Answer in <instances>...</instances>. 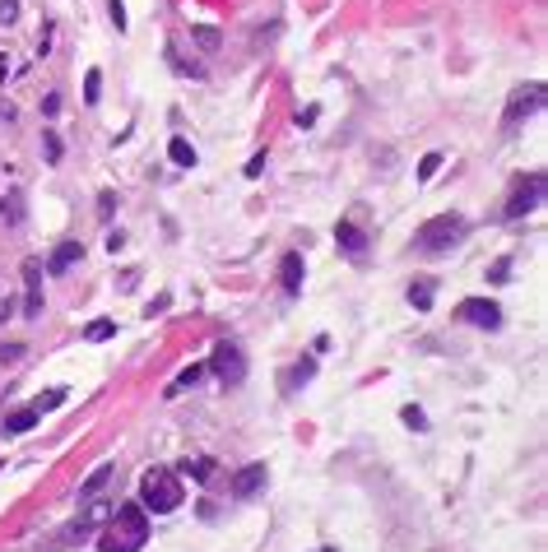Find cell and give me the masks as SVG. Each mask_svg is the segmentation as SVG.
I'll return each instance as SVG.
<instances>
[{
	"label": "cell",
	"instance_id": "6da1fadb",
	"mask_svg": "<svg viewBox=\"0 0 548 552\" xmlns=\"http://www.w3.org/2000/svg\"><path fill=\"white\" fill-rule=\"evenodd\" d=\"M149 539V520H145V506L140 501H126V506H116V525L107 534H102L98 552H140Z\"/></svg>",
	"mask_w": 548,
	"mask_h": 552
},
{
	"label": "cell",
	"instance_id": "7a4b0ae2",
	"mask_svg": "<svg viewBox=\"0 0 548 552\" xmlns=\"http://www.w3.org/2000/svg\"><path fill=\"white\" fill-rule=\"evenodd\" d=\"M181 501H186L181 474H172V469H149V474L140 478V506H145L149 515H168V510H177Z\"/></svg>",
	"mask_w": 548,
	"mask_h": 552
},
{
	"label": "cell",
	"instance_id": "3957f363",
	"mask_svg": "<svg viewBox=\"0 0 548 552\" xmlns=\"http://www.w3.org/2000/svg\"><path fill=\"white\" fill-rule=\"evenodd\" d=\"M470 232V223H465V214H437V219H427L423 228L414 232V242H418V251H427V255H442V251H451V246L460 242Z\"/></svg>",
	"mask_w": 548,
	"mask_h": 552
},
{
	"label": "cell",
	"instance_id": "277c9868",
	"mask_svg": "<svg viewBox=\"0 0 548 552\" xmlns=\"http://www.w3.org/2000/svg\"><path fill=\"white\" fill-rule=\"evenodd\" d=\"M544 204V172H530V177H520L511 186V195H506V219H525L530 209H539Z\"/></svg>",
	"mask_w": 548,
	"mask_h": 552
},
{
	"label": "cell",
	"instance_id": "5b68a950",
	"mask_svg": "<svg viewBox=\"0 0 548 552\" xmlns=\"http://www.w3.org/2000/svg\"><path fill=\"white\" fill-rule=\"evenodd\" d=\"M539 107H544V84H520V89H511L506 111H502V130H516V125L525 121V116H535Z\"/></svg>",
	"mask_w": 548,
	"mask_h": 552
},
{
	"label": "cell",
	"instance_id": "8992f818",
	"mask_svg": "<svg viewBox=\"0 0 548 552\" xmlns=\"http://www.w3.org/2000/svg\"><path fill=\"white\" fill-rule=\"evenodd\" d=\"M209 367H214V376H219L224 386H242L246 381V357H242L237 343H219L214 357H209Z\"/></svg>",
	"mask_w": 548,
	"mask_h": 552
},
{
	"label": "cell",
	"instance_id": "52a82bcc",
	"mask_svg": "<svg viewBox=\"0 0 548 552\" xmlns=\"http://www.w3.org/2000/svg\"><path fill=\"white\" fill-rule=\"evenodd\" d=\"M456 316L465 325H479V330H497V325H502V307H497V302H488V298H465L456 307Z\"/></svg>",
	"mask_w": 548,
	"mask_h": 552
},
{
	"label": "cell",
	"instance_id": "ba28073f",
	"mask_svg": "<svg viewBox=\"0 0 548 552\" xmlns=\"http://www.w3.org/2000/svg\"><path fill=\"white\" fill-rule=\"evenodd\" d=\"M335 242H339V251L353 255V260H363V255H367V232H363L353 219H339V223H335Z\"/></svg>",
	"mask_w": 548,
	"mask_h": 552
},
{
	"label": "cell",
	"instance_id": "9c48e42d",
	"mask_svg": "<svg viewBox=\"0 0 548 552\" xmlns=\"http://www.w3.org/2000/svg\"><path fill=\"white\" fill-rule=\"evenodd\" d=\"M265 483H269L265 464H246L242 474L233 478V497H237V501H251V497H256V492H265Z\"/></svg>",
	"mask_w": 548,
	"mask_h": 552
},
{
	"label": "cell",
	"instance_id": "30bf717a",
	"mask_svg": "<svg viewBox=\"0 0 548 552\" xmlns=\"http://www.w3.org/2000/svg\"><path fill=\"white\" fill-rule=\"evenodd\" d=\"M279 283H284V293H303V251H288L279 260Z\"/></svg>",
	"mask_w": 548,
	"mask_h": 552
},
{
	"label": "cell",
	"instance_id": "8fae6325",
	"mask_svg": "<svg viewBox=\"0 0 548 552\" xmlns=\"http://www.w3.org/2000/svg\"><path fill=\"white\" fill-rule=\"evenodd\" d=\"M112 478H116V464H98V469L79 483V501H98V492L112 483Z\"/></svg>",
	"mask_w": 548,
	"mask_h": 552
},
{
	"label": "cell",
	"instance_id": "7c38bea8",
	"mask_svg": "<svg viewBox=\"0 0 548 552\" xmlns=\"http://www.w3.org/2000/svg\"><path fill=\"white\" fill-rule=\"evenodd\" d=\"M75 260H84V246L79 242H61L56 251H51V260H47V274H66Z\"/></svg>",
	"mask_w": 548,
	"mask_h": 552
},
{
	"label": "cell",
	"instance_id": "4fadbf2b",
	"mask_svg": "<svg viewBox=\"0 0 548 552\" xmlns=\"http://www.w3.org/2000/svg\"><path fill=\"white\" fill-rule=\"evenodd\" d=\"M190 42L200 47L205 56H214L219 47H224V33H219V28H209V23H190Z\"/></svg>",
	"mask_w": 548,
	"mask_h": 552
},
{
	"label": "cell",
	"instance_id": "5bb4252c",
	"mask_svg": "<svg viewBox=\"0 0 548 552\" xmlns=\"http://www.w3.org/2000/svg\"><path fill=\"white\" fill-rule=\"evenodd\" d=\"M181 474H186V478H195V483H209V478H214V460H209V455L181 460Z\"/></svg>",
	"mask_w": 548,
	"mask_h": 552
},
{
	"label": "cell",
	"instance_id": "9a60e30c",
	"mask_svg": "<svg viewBox=\"0 0 548 552\" xmlns=\"http://www.w3.org/2000/svg\"><path fill=\"white\" fill-rule=\"evenodd\" d=\"M168 158H172L177 167H195V163H200V158H195V149H190V140H181V135L168 144Z\"/></svg>",
	"mask_w": 548,
	"mask_h": 552
},
{
	"label": "cell",
	"instance_id": "2e32d148",
	"mask_svg": "<svg viewBox=\"0 0 548 552\" xmlns=\"http://www.w3.org/2000/svg\"><path fill=\"white\" fill-rule=\"evenodd\" d=\"M33 427H37V413L33 409H19V413L5 418V431H10V436H23V431H33Z\"/></svg>",
	"mask_w": 548,
	"mask_h": 552
},
{
	"label": "cell",
	"instance_id": "e0dca14e",
	"mask_svg": "<svg viewBox=\"0 0 548 552\" xmlns=\"http://www.w3.org/2000/svg\"><path fill=\"white\" fill-rule=\"evenodd\" d=\"M70 399V390H51V395H42V399H33V404H28V409L37 413V418H42V413H51V409H61V404H66Z\"/></svg>",
	"mask_w": 548,
	"mask_h": 552
},
{
	"label": "cell",
	"instance_id": "ac0fdd59",
	"mask_svg": "<svg viewBox=\"0 0 548 552\" xmlns=\"http://www.w3.org/2000/svg\"><path fill=\"white\" fill-rule=\"evenodd\" d=\"M312 376H316V362H312V357H303V362H298L288 376H284V386H288V390H293V386H307Z\"/></svg>",
	"mask_w": 548,
	"mask_h": 552
},
{
	"label": "cell",
	"instance_id": "d6986e66",
	"mask_svg": "<svg viewBox=\"0 0 548 552\" xmlns=\"http://www.w3.org/2000/svg\"><path fill=\"white\" fill-rule=\"evenodd\" d=\"M0 219H5V223H19L23 219V195H19V190H10V195L0 200Z\"/></svg>",
	"mask_w": 548,
	"mask_h": 552
},
{
	"label": "cell",
	"instance_id": "ffe728a7",
	"mask_svg": "<svg viewBox=\"0 0 548 552\" xmlns=\"http://www.w3.org/2000/svg\"><path fill=\"white\" fill-rule=\"evenodd\" d=\"M409 302H414L418 311H427L432 307V283H427V278H414V283H409Z\"/></svg>",
	"mask_w": 548,
	"mask_h": 552
},
{
	"label": "cell",
	"instance_id": "44dd1931",
	"mask_svg": "<svg viewBox=\"0 0 548 552\" xmlns=\"http://www.w3.org/2000/svg\"><path fill=\"white\" fill-rule=\"evenodd\" d=\"M400 418H404V427H414V431H427V413L418 409V404H404V409H400Z\"/></svg>",
	"mask_w": 548,
	"mask_h": 552
},
{
	"label": "cell",
	"instance_id": "7402d4cb",
	"mask_svg": "<svg viewBox=\"0 0 548 552\" xmlns=\"http://www.w3.org/2000/svg\"><path fill=\"white\" fill-rule=\"evenodd\" d=\"M102 98V70H89V75H84V102H98Z\"/></svg>",
	"mask_w": 548,
	"mask_h": 552
},
{
	"label": "cell",
	"instance_id": "603a6c76",
	"mask_svg": "<svg viewBox=\"0 0 548 552\" xmlns=\"http://www.w3.org/2000/svg\"><path fill=\"white\" fill-rule=\"evenodd\" d=\"M112 334H116V321H93L89 330H84V339H89V343H102V339H112Z\"/></svg>",
	"mask_w": 548,
	"mask_h": 552
},
{
	"label": "cell",
	"instance_id": "cb8c5ba5",
	"mask_svg": "<svg viewBox=\"0 0 548 552\" xmlns=\"http://www.w3.org/2000/svg\"><path fill=\"white\" fill-rule=\"evenodd\" d=\"M23 353H28V343H0V367L23 362Z\"/></svg>",
	"mask_w": 548,
	"mask_h": 552
},
{
	"label": "cell",
	"instance_id": "d4e9b609",
	"mask_svg": "<svg viewBox=\"0 0 548 552\" xmlns=\"http://www.w3.org/2000/svg\"><path fill=\"white\" fill-rule=\"evenodd\" d=\"M200 376H205V367H186V372H181L177 381H172V390H168V395H181V390H186V386H195Z\"/></svg>",
	"mask_w": 548,
	"mask_h": 552
},
{
	"label": "cell",
	"instance_id": "484cf974",
	"mask_svg": "<svg viewBox=\"0 0 548 552\" xmlns=\"http://www.w3.org/2000/svg\"><path fill=\"white\" fill-rule=\"evenodd\" d=\"M23 316H28V321L42 316V288H28V298H23Z\"/></svg>",
	"mask_w": 548,
	"mask_h": 552
},
{
	"label": "cell",
	"instance_id": "4316f807",
	"mask_svg": "<svg viewBox=\"0 0 548 552\" xmlns=\"http://www.w3.org/2000/svg\"><path fill=\"white\" fill-rule=\"evenodd\" d=\"M23 283H28V288H42V260H33V255L23 260Z\"/></svg>",
	"mask_w": 548,
	"mask_h": 552
},
{
	"label": "cell",
	"instance_id": "83f0119b",
	"mask_svg": "<svg viewBox=\"0 0 548 552\" xmlns=\"http://www.w3.org/2000/svg\"><path fill=\"white\" fill-rule=\"evenodd\" d=\"M19 23V0H0V28H14Z\"/></svg>",
	"mask_w": 548,
	"mask_h": 552
},
{
	"label": "cell",
	"instance_id": "f1b7e54d",
	"mask_svg": "<svg viewBox=\"0 0 548 552\" xmlns=\"http://www.w3.org/2000/svg\"><path fill=\"white\" fill-rule=\"evenodd\" d=\"M42 149H47V163H61V140H56V130H42Z\"/></svg>",
	"mask_w": 548,
	"mask_h": 552
},
{
	"label": "cell",
	"instance_id": "f546056e",
	"mask_svg": "<svg viewBox=\"0 0 548 552\" xmlns=\"http://www.w3.org/2000/svg\"><path fill=\"white\" fill-rule=\"evenodd\" d=\"M437 167H442V154H427L423 163H418V181H432V177H437Z\"/></svg>",
	"mask_w": 548,
	"mask_h": 552
},
{
	"label": "cell",
	"instance_id": "4dcf8cb0",
	"mask_svg": "<svg viewBox=\"0 0 548 552\" xmlns=\"http://www.w3.org/2000/svg\"><path fill=\"white\" fill-rule=\"evenodd\" d=\"M107 14H112L116 33H126V23H130V19H126V5H121V0H107Z\"/></svg>",
	"mask_w": 548,
	"mask_h": 552
},
{
	"label": "cell",
	"instance_id": "1f68e13d",
	"mask_svg": "<svg viewBox=\"0 0 548 552\" xmlns=\"http://www.w3.org/2000/svg\"><path fill=\"white\" fill-rule=\"evenodd\" d=\"M506 274H511V255H502V260H497V265L488 269V278H492V283H506Z\"/></svg>",
	"mask_w": 548,
	"mask_h": 552
},
{
	"label": "cell",
	"instance_id": "d6a6232c",
	"mask_svg": "<svg viewBox=\"0 0 548 552\" xmlns=\"http://www.w3.org/2000/svg\"><path fill=\"white\" fill-rule=\"evenodd\" d=\"M265 163H269V154H256V158H251V163L242 167V172H246V177H251V181H256L260 172H265Z\"/></svg>",
	"mask_w": 548,
	"mask_h": 552
},
{
	"label": "cell",
	"instance_id": "836d02e7",
	"mask_svg": "<svg viewBox=\"0 0 548 552\" xmlns=\"http://www.w3.org/2000/svg\"><path fill=\"white\" fill-rule=\"evenodd\" d=\"M0 121H5V125H14V121H19V107H14L10 98H0Z\"/></svg>",
	"mask_w": 548,
	"mask_h": 552
},
{
	"label": "cell",
	"instance_id": "e575fe53",
	"mask_svg": "<svg viewBox=\"0 0 548 552\" xmlns=\"http://www.w3.org/2000/svg\"><path fill=\"white\" fill-rule=\"evenodd\" d=\"M51 37H56V23H47V28H42V37H37V56L51 51Z\"/></svg>",
	"mask_w": 548,
	"mask_h": 552
},
{
	"label": "cell",
	"instance_id": "d590c367",
	"mask_svg": "<svg viewBox=\"0 0 548 552\" xmlns=\"http://www.w3.org/2000/svg\"><path fill=\"white\" fill-rule=\"evenodd\" d=\"M112 209H116V195H112V190H102V195H98V214H102V219H112Z\"/></svg>",
	"mask_w": 548,
	"mask_h": 552
},
{
	"label": "cell",
	"instance_id": "8d00e7d4",
	"mask_svg": "<svg viewBox=\"0 0 548 552\" xmlns=\"http://www.w3.org/2000/svg\"><path fill=\"white\" fill-rule=\"evenodd\" d=\"M121 246H126V232H107V251L116 255V251H121Z\"/></svg>",
	"mask_w": 548,
	"mask_h": 552
},
{
	"label": "cell",
	"instance_id": "74e56055",
	"mask_svg": "<svg viewBox=\"0 0 548 552\" xmlns=\"http://www.w3.org/2000/svg\"><path fill=\"white\" fill-rule=\"evenodd\" d=\"M42 111H47V116H56V111H61V98H56V93H47V98H42Z\"/></svg>",
	"mask_w": 548,
	"mask_h": 552
},
{
	"label": "cell",
	"instance_id": "f35d334b",
	"mask_svg": "<svg viewBox=\"0 0 548 552\" xmlns=\"http://www.w3.org/2000/svg\"><path fill=\"white\" fill-rule=\"evenodd\" d=\"M10 75H14V66H10V51H0V84H5Z\"/></svg>",
	"mask_w": 548,
	"mask_h": 552
},
{
	"label": "cell",
	"instance_id": "ab89813d",
	"mask_svg": "<svg viewBox=\"0 0 548 552\" xmlns=\"http://www.w3.org/2000/svg\"><path fill=\"white\" fill-rule=\"evenodd\" d=\"M172 307V298H168V293H163V298H158V302H149V316H158V311H168Z\"/></svg>",
	"mask_w": 548,
	"mask_h": 552
}]
</instances>
